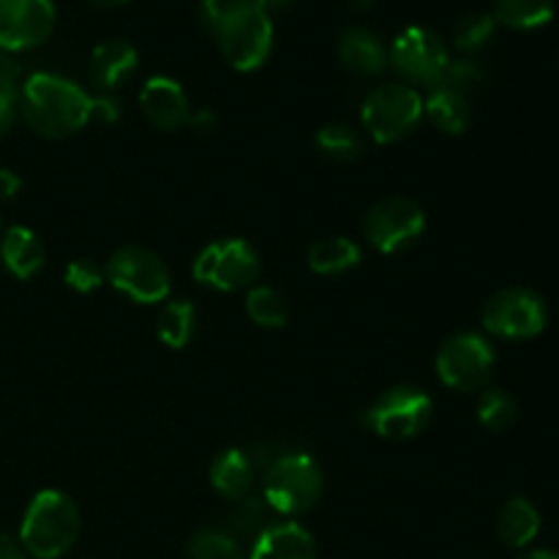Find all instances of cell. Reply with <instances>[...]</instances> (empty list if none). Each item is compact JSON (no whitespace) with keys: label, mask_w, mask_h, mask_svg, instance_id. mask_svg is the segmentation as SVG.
I'll use <instances>...</instances> for the list:
<instances>
[{"label":"cell","mask_w":559,"mask_h":559,"mask_svg":"<svg viewBox=\"0 0 559 559\" xmlns=\"http://www.w3.org/2000/svg\"><path fill=\"white\" fill-rule=\"evenodd\" d=\"M120 118V102L112 93H102V96L91 98V120L98 123H115Z\"/></svg>","instance_id":"cell-33"},{"label":"cell","mask_w":559,"mask_h":559,"mask_svg":"<svg viewBox=\"0 0 559 559\" xmlns=\"http://www.w3.org/2000/svg\"><path fill=\"white\" fill-rule=\"evenodd\" d=\"M260 276V254L243 238H224L207 243L194 260V278L218 293H238L254 287Z\"/></svg>","instance_id":"cell-9"},{"label":"cell","mask_w":559,"mask_h":559,"mask_svg":"<svg viewBox=\"0 0 559 559\" xmlns=\"http://www.w3.org/2000/svg\"><path fill=\"white\" fill-rule=\"evenodd\" d=\"M435 364L442 385L459 393H473L489 385L497 355L489 338L473 331H462L442 342Z\"/></svg>","instance_id":"cell-8"},{"label":"cell","mask_w":559,"mask_h":559,"mask_svg":"<svg viewBox=\"0 0 559 559\" xmlns=\"http://www.w3.org/2000/svg\"><path fill=\"white\" fill-rule=\"evenodd\" d=\"M136 66H140V55L134 44L123 38H107L93 47L91 60H87V80L102 93H112L134 74Z\"/></svg>","instance_id":"cell-15"},{"label":"cell","mask_w":559,"mask_h":559,"mask_svg":"<svg viewBox=\"0 0 559 559\" xmlns=\"http://www.w3.org/2000/svg\"><path fill=\"white\" fill-rule=\"evenodd\" d=\"M16 112H20V98L11 91H0V136H5L14 126Z\"/></svg>","instance_id":"cell-34"},{"label":"cell","mask_w":559,"mask_h":559,"mask_svg":"<svg viewBox=\"0 0 559 559\" xmlns=\"http://www.w3.org/2000/svg\"><path fill=\"white\" fill-rule=\"evenodd\" d=\"M109 284L134 304H162L173 289V273L156 251L145 246H120L107 260Z\"/></svg>","instance_id":"cell-6"},{"label":"cell","mask_w":559,"mask_h":559,"mask_svg":"<svg viewBox=\"0 0 559 559\" xmlns=\"http://www.w3.org/2000/svg\"><path fill=\"white\" fill-rule=\"evenodd\" d=\"M424 115L442 134L456 136L464 134L473 123V102L467 93L453 91L440 82V85L429 87V96L424 98Z\"/></svg>","instance_id":"cell-18"},{"label":"cell","mask_w":559,"mask_h":559,"mask_svg":"<svg viewBox=\"0 0 559 559\" xmlns=\"http://www.w3.org/2000/svg\"><path fill=\"white\" fill-rule=\"evenodd\" d=\"M495 33L497 20L491 16V11H469V14H462L453 22L451 38L459 52L475 55L495 38Z\"/></svg>","instance_id":"cell-27"},{"label":"cell","mask_w":559,"mask_h":559,"mask_svg":"<svg viewBox=\"0 0 559 559\" xmlns=\"http://www.w3.org/2000/svg\"><path fill=\"white\" fill-rule=\"evenodd\" d=\"M0 260H3L5 271L14 278L36 276L47 262V249H44L41 238L27 227H9L5 235L0 238Z\"/></svg>","instance_id":"cell-19"},{"label":"cell","mask_w":559,"mask_h":559,"mask_svg":"<svg viewBox=\"0 0 559 559\" xmlns=\"http://www.w3.org/2000/svg\"><path fill=\"white\" fill-rule=\"evenodd\" d=\"M317 151L325 158L336 164H349L358 162L364 156V140H360L358 131L347 123H328L317 131L314 136Z\"/></svg>","instance_id":"cell-25"},{"label":"cell","mask_w":559,"mask_h":559,"mask_svg":"<svg viewBox=\"0 0 559 559\" xmlns=\"http://www.w3.org/2000/svg\"><path fill=\"white\" fill-rule=\"evenodd\" d=\"M189 126L207 131V129H213V126H216V118H213L211 112H197V115H191V118H189Z\"/></svg>","instance_id":"cell-39"},{"label":"cell","mask_w":559,"mask_h":559,"mask_svg":"<svg viewBox=\"0 0 559 559\" xmlns=\"http://www.w3.org/2000/svg\"><path fill=\"white\" fill-rule=\"evenodd\" d=\"M549 311L544 298L527 287H508L491 295L484 306V328L491 336L524 342L535 338L546 328Z\"/></svg>","instance_id":"cell-12"},{"label":"cell","mask_w":559,"mask_h":559,"mask_svg":"<svg viewBox=\"0 0 559 559\" xmlns=\"http://www.w3.org/2000/svg\"><path fill=\"white\" fill-rule=\"evenodd\" d=\"M104 276H107L104 267L96 260H87V257L69 262V267H66V284H69V289H74L80 295H87L102 287Z\"/></svg>","instance_id":"cell-32"},{"label":"cell","mask_w":559,"mask_h":559,"mask_svg":"<svg viewBox=\"0 0 559 559\" xmlns=\"http://www.w3.org/2000/svg\"><path fill=\"white\" fill-rule=\"evenodd\" d=\"M207 25L235 71H254L271 58L273 20L260 5L246 0H224Z\"/></svg>","instance_id":"cell-2"},{"label":"cell","mask_w":559,"mask_h":559,"mask_svg":"<svg viewBox=\"0 0 559 559\" xmlns=\"http://www.w3.org/2000/svg\"><path fill=\"white\" fill-rule=\"evenodd\" d=\"M20 112L36 134L47 140H66L91 123V98L76 82L60 74L38 71L16 93Z\"/></svg>","instance_id":"cell-1"},{"label":"cell","mask_w":559,"mask_h":559,"mask_svg":"<svg viewBox=\"0 0 559 559\" xmlns=\"http://www.w3.org/2000/svg\"><path fill=\"white\" fill-rule=\"evenodd\" d=\"M273 508L267 506L265 497H243V500L235 502L233 513H229V533L235 538H251L254 540L257 535L265 533L273 522Z\"/></svg>","instance_id":"cell-28"},{"label":"cell","mask_w":559,"mask_h":559,"mask_svg":"<svg viewBox=\"0 0 559 559\" xmlns=\"http://www.w3.org/2000/svg\"><path fill=\"white\" fill-rule=\"evenodd\" d=\"M491 16L497 25L513 27V31H535L551 22L555 0H495Z\"/></svg>","instance_id":"cell-24"},{"label":"cell","mask_w":559,"mask_h":559,"mask_svg":"<svg viewBox=\"0 0 559 559\" xmlns=\"http://www.w3.org/2000/svg\"><path fill=\"white\" fill-rule=\"evenodd\" d=\"M197 309L189 300H169L156 317V336L164 347L183 349L194 338Z\"/></svg>","instance_id":"cell-23"},{"label":"cell","mask_w":559,"mask_h":559,"mask_svg":"<svg viewBox=\"0 0 559 559\" xmlns=\"http://www.w3.org/2000/svg\"><path fill=\"white\" fill-rule=\"evenodd\" d=\"M306 262H309L317 276H338V273H347L358 265L360 246L355 240L333 235V238H322L311 243Z\"/></svg>","instance_id":"cell-22"},{"label":"cell","mask_w":559,"mask_h":559,"mask_svg":"<svg viewBox=\"0 0 559 559\" xmlns=\"http://www.w3.org/2000/svg\"><path fill=\"white\" fill-rule=\"evenodd\" d=\"M519 559H559L557 551H546V549H538V551H530V555L519 557Z\"/></svg>","instance_id":"cell-41"},{"label":"cell","mask_w":559,"mask_h":559,"mask_svg":"<svg viewBox=\"0 0 559 559\" xmlns=\"http://www.w3.org/2000/svg\"><path fill=\"white\" fill-rule=\"evenodd\" d=\"M52 0H0V49L22 52L47 41L55 27Z\"/></svg>","instance_id":"cell-13"},{"label":"cell","mask_w":559,"mask_h":559,"mask_svg":"<svg viewBox=\"0 0 559 559\" xmlns=\"http://www.w3.org/2000/svg\"><path fill=\"white\" fill-rule=\"evenodd\" d=\"M435 402L415 385H396L382 393L364 413V426L382 440L404 442L418 437L429 426Z\"/></svg>","instance_id":"cell-7"},{"label":"cell","mask_w":559,"mask_h":559,"mask_svg":"<svg viewBox=\"0 0 559 559\" xmlns=\"http://www.w3.org/2000/svg\"><path fill=\"white\" fill-rule=\"evenodd\" d=\"M338 60L358 76H377L388 69V44L364 25L344 27L338 36Z\"/></svg>","instance_id":"cell-16"},{"label":"cell","mask_w":559,"mask_h":559,"mask_svg":"<svg viewBox=\"0 0 559 559\" xmlns=\"http://www.w3.org/2000/svg\"><path fill=\"white\" fill-rule=\"evenodd\" d=\"M246 3L260 5L262 11H267V14H271V11H284V9H289V5H293L295 0H246Z\"/></svg>","instance_id":"cell-38"},{"label":"cell","mask_w":559,"mask_h":559,"mask_svg":"<svg viewBox=\"0 0 559 559\" xmlns=\"http://www.w3.org/2000/svg\"><path fill=\"white\" fill-rule=\"evenodd\" d=\"M540 533V513L527 497H513L500 508L497 516V535L508 549H524Z\"/></svg>","instance_id":"cell-21"},{"label":"cell","mask_w":559,"mask_h":559,"mask_svg":"<svg viewBox=\"0 0 559 559\" xmlns=\"http://www.w3.org/2000/svg\"><path fill=\"white\" fill-rule=\"evenodd\" d=\"M0 559H27V551L22 549L20 538H14V535H0Z\"/></svg>","instance_id":"cell-37"},{"label":"cell","mask_w":559,"mask_h":559,"mask_svg":"<svg viewBox=\"0 0 559 559\" xmlns=\"http://www.w3.org/2000/svg\"><path fill=\"white\" fill-rule=\"evenodd\" d=\"M349 3H353L355 11H369L374 5V0H349Z\"/></svg>","instance_id":"cell-43"},{"label":"cell","mask_w":559,"mask_h":559,"mask_svg":"<svg viewBox=\"0 0 559 559\" xmlns=\"http://www.w3.org/2000/svg\"><path fill=\"white\" fill-rule=\"evenodd\" d=\"M22 180L20 175L11 173V169H0V202H9L20 194Z\"/></svg>","instance_id":"cell-36"},{"label":"cell","mask_w":559,"mask_h":559,"mask_svg":"<svg viewBox=\"0 0 559 559\" xmlns=\"http://www.w3.org/2000/svg\"><path fill=\"white\" fill-rule=\"evenodd\" d=\"M420 118H424V96L402 82L377 85L360 107L366 131L380 145H391L413 134Z\"/></svg>","instance_id":"cell-5"},{"label":"cell","mask_w":559,"mask_h":559,"mask_svg":"<svg viewBox=\"0 0 559 559\" xmlns=\"http://www.w3.org/2000/svg\"><path fill=\"white\" fill-rule=\"evenodd\" d=\"M257 480V464L240 448H229L211 464V486L229 502H238L251 495Z\"/></svg>","instance_id":"cell-20"},{"label":"cell","mask_w":559,"mask_h":559,"mask_svg":"<svg viewBox=\"0 0 559 559\" xmlns=\"http://www.w3.org/2000/svg\"><path fill=\"white\" fill-rule=\"evenodd\" d=\"M249 559H317V544L300 524L276 522L251 540Z\"/></svg>","instance_id":"cell-17"},{"label":"cell","mask_w":559,"mask_h":559,"mask_svg":"<svg viewBox=\"0 0 559 559\" xmlns=\"http://www.w3.org/2000/svg\"><path fill=\"white\" fill-rule=\"evenodd\" d=\"M20 63L11 58L9 52L0 49V91L16 93V82H20Z\"/></svg>","instance_id":"cell-35"},{"label":"cell","mask_w":559,"mask_h":559,"mask_svg":"<svg viewBox=\"0 0 559 559\" xmlns=\"http://www.w3.org/2000/svg\"><path fill=\"white\" fill-rule=\"evenodd\" d=\"M189 559H240V544L229 530L202 527L191 535Z\"/></svg>","instance_id":"cell-30"},{"label":"cell","mask_w":559,"mask_h":559,"mask_svg":"<svg viewBox=\"0 0 559 559\" xmlns=\"http://www.w3.org/2000/svg\"><path fill=\"white\" fill-rule=\"evenodd\" d=\"M426 229V213L409 197H385L364 218V235L380 254H402L418 243Z\"/></svg>","instance_id":"cell-11"},{"label":"cell","mask_w":559,"mask_h":559,"mask_svg":"<svg viewBox=\"0 0 559 559\" xmlns=\"http://www.w3.org/2000/svg\"><path fill=\"white\" fill-rule=\"evenodd\" d=\"M519 418V404L502 388H486L478 399V420L489 431H508Z\"/></svg>","instance_id":"cell-29"},{"label":"cell","mask_w":559,"mask_h":559,"mask_svg":"<svg viewBox=\"0 0 559 559\" xmlns=\"http://www.w3.org/2000/svg\"><path fill=\"white\" fill-rule=\"evenodd\" d=\"M87 3L96 5V9H115V5H123L129 0H87Z\"/></svg>","instance_id":"cell-42"},{"label":"cell","mask_w":559,"mask_h":559,"mask_svg":"<svg viewBox=\"0 0 559 559\" xmlns=\"http://www.w3.org/2000/svg\"><path fill=\"white\" fill-rule=\"evenodd\" d=\"M246 314H249V320L254 322V325L276 331V328L287 325L289 306L278 289L257 284V287L249 289V298H246Z\"/></svg>","instance_id":"cell-26"},{"label":"cell","mask_w":559,"mask_h":559,"mask_svg":"<svg viewBox=\"0 0 559 559\" xmlns=\"http://www.w3.org/2000/svg\"><path fill=\"white\" fill-rule=\"evenodd\" d=\"M224 0H200V9H202V14H205V20H211L213 14H216L218 11V5H222Z\"/></svg>","instance_id":"cell-40"},{"label":"cell","mask_w":559,"mask_h":559,"mask_svg":"<svg viewBox=\"0 0 559 559\" xmlns=\"http://www.w3.org/2000/svg\"><path fill=\"white\" fill-rule=\"evenodd\" d=\"M388 63L409 85L435 87L440 85L442 74L451 63V52L440 33L424 25H409L393 38L391 49H388Z\"/></svg>","instance_id":"cell-10"},{"label":"cell","mask_w":559,"mask_h":559,"mask_svg":"<svg viewBox=\"0 0 559 559\" xmlns=\"http://www.w3.org/2000/svg\"><path fill=\"white\" fill-rule=\"evenodd\" d=\"M82 530L80 508L66 491L44 489L27 506L20 527L22 549L36 559H60Z\"/></svg>","instance_id":"cell-3"},{"label":"cell","mask_w":559,"mask_h":559,"mask_svg":"<svg viewBox=\"0 0 559 559\" xmlns=\"http://www.w3.org/2000/svg\"><path fill=\"white\" fill-rule=\"evenodd\" d=\"M557 66H559V49H557Z\"/></svg>","instance_id":"cell-44"},{"label":"cell","mask_w":559,"mask_h":559,"mask_svg":"<svg viewBox=\"0 0 559 559\" xmlns=\"http://www.w3.org/2000/svg\"><path fill=\"white\" fill-rule=\"evenodd\" d=\"M140 107L147 123H153L162 131H178L189 126V96H186L180 82L173 80V76H151L140 91Z\"/></svg>","instance_id":"cell-14"},{"label":"cell","mask_w":559,"mask_h":559,"mask_svg":"<svg viewBox=\"0 0 559 559\" xmlns=\"http://www.w3.org/2000/svg\"><path fill=\"white\" fill-rule=\"evenodd\" d=\"M442 85L453 87V91H462V93H473L475 87H480L486 82V69L473 58H451L448 63L445 74H442Z\"/></svg>","instance_id":"cell-31"},{"label":"cell","mask_w":559,"mask_h":559,"mask_svg":"<svg viewBox=\"0 0 559 559\" xmlns=\"http://www.w3.org/2000/svg\"><path fill=\"white\" fill-rule=\"evenodd\" d=\"M325 478L309 453H284L273 459L262 478V497L278 516H304L320 502Z\"/></svg>","instance_id":"cell-4"}]
</instances>
